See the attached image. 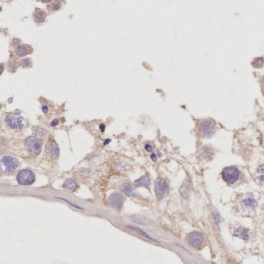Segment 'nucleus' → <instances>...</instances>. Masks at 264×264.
Instances as JSON below:
<instances>
[{
    "label": "nucleus",
    "instance_id": "7ed1b4c3",
    "mask_svg": "<svg viewBox=\"0 0 264 264\" xmlns=\"http://www.w3.org/2000/svg\"><path fill=\"white\" fill-rule=\"evenodd\" d=\"M19 166L17 159L9 156H3L1 160V171L2 173H10L16 170Z\"/></svg>",
    "mask_w": 264,
    "mask_h": 264
},
{
    "label": "nucleus",
    "instance_id": "423d86ee",
    "mask_svg": "<svg viewBox=\"0 0 264 264\" xmlns=\"http://www.w3.org/2000/svg\"><path fill=\"white\" fill-rule=\"evenodd\" d=\"M154 190L157 198L162 199L164 198L168 195L169 188L167 182L163 178H158L155 181Z\"/></svg>",
    "mask_w": 264,
    "mask_h": 264
},
{
    "label": "nucleus",
    "instance_id": "20e7f679",
    "mask_svg": "<svg viewBox=\"0 0 264 264\" xmlns=\"http://www.w3.org/2000/svg\"><path fill=\"white\" fill-rule=\"evenodd\" d=\"M25 144H26V148L30 154L37 156V155L40 154V151H41L43 142L38 138L34 137V136H30L26 139Z\"/></svg>",
    "mask_w": 264,
    "mask_h": 264
},
{
    "label": "nucleus",
    "instance_id": "dca6fc26",
    "mask_svg": "<svg viewBox=\"0 0 264 264\" xmlns=\"http://www.w3.org/2000/svg\"><path fill=\"white\" fill-rule=\"evenodd\" d=\"M121 191H123L124 193L128 195V196H135L133 188L132 187V185L129 184H122L121 186Z\"/></svg>",
    "mask_w": 264,
    "mask_h": 264
},
{
    "label": "nucleus",
    "instance_id": "a211bd4d",
    "mask_svg": "<svg viewBox=\"0 0 264 264\" xmlns=\"http://www.w3.org/2000/svg\"><path fill=\"white\" fill-rule=\"evenodd\" d=\"M202 155L203 156V158L206 159V160H209V156H210L212 158V156H213V151H212V149L211 148L208 147V146H204L202 148Z\"/></svg>",
    "mask_w": 264,
    "mask_h": 264
},
{
    "label": "nucleus",
    "instance_id": "4be33fe9",
    "mask_svg": "<svg viewBox=\"0 0 264 264\" xmlns=\"http://www.w3.org/2000/svg\"><path fill=\"white\" fill-rule=\"evenodd\" d=\"M61 7V2L60 0H56L52 4V9L54 10H58Z\"/></svg>",
    "mask_w": 264,
    "mask_h": 264
},
{
    "label": "nucleus",
    "instance_id": "393cba45",
    "mask_svg": "<svg viewBox=\"0 0 264 264\" xmlns=\"http://www.w3.org/2000/svg\"><path fill=\"white\" fill-rule=\"evenodd\" d=\"M58 119H54L52 121V122H51V125H52V126H56L57 125H58Z\"/></svg>",
    "mask_w": 264,
    "mask_h": 264
},
{
    "label": "nucleus",
    "instance_id": "b1692460",
    "mask_svg": "<svg viewBox=\"0 0 264 264\" xmlns=\"http://www.w3.org/2000/svg\"><path fill=\"white\" fill-rule=\"evenodd\" d=\"M57 198V199H60V200H62V201H65V202H67V203L70 204V205H71V206H73V207H75V208H77V209H81V208H80V207H78V206H77V205H74V204H72V203H71V202H68V200L65 199V198Z\"/></svg>",
    "mask_w": 264,
    "mask_h": 264
},
{
    "label": "nucleus",
    "instance_id": "f03ea898",
    "mask_svg": "<svg viewBox=\"0 0 264 264\" xmlns=\"http://www.w3.org/2000/svg\"><path fill=\"white\" fill-rule=\"evenodd\" d=\"M6 124L12 129H22L26 125V121L23 116L18 113L7 115L5 119Z\"/></svg>",
    "mask_w": 264,
    "mask_h": 264
},
{
    "label": "nucleus",
    "instance_id": "4468645a",
    "mask_svg": "<svg viewBox=\"0 0 264 264\" xmlns=\"http://www.w3.org/2000/svg\"><path fill=\"white\" fill-rule=\"evenodd\" d=\"M149 184H150V181H149V177L147 175L140 177L139 179L136 180L134 182V185L135 187H145L147 188H149Z\"/></svg>",
    "mask_w": 264,
    "mask_h": 264
},
{
    "label": "nucleus",
    "instance_id": "6e6552de",
    "mask_svg": "<svg viewBox=\"0 0 264 264\" xmlns=\"http://www.w3.org/2000/svg\"><path fill=\"white\" fill-rule=\"evenodd\" d=\"M188 242L191 246L195 248H199L204 242L203 235L198 232H193L188 235Z\"/></svg>",
    "mask_w": 264,
    "mask_h": 264
},
{
    "label": "nucleus",
    "instance_id": "9b49d317",
    "mask_svg": "<svg viewBox=\"0 0 264 264\" xmlns=\"http://www.w3.org/2000/svg\"><path fill=\"white\" fill-rule=\"evenodd\" d=\"M234 236L236 237H239L245 241H247L249 239V229L243 227L238 228L235 230Z\"/></svg>",
    "mask_w": 264,
    "mask_h": 264
},
{
    "label": "nucleus",
    "instance_id": "5701e85b",
    "mask_svg": "<svg viewBox=\"0 0 264 264\" xmlns=\"http://www.w3.org/2000/svg\"><path fill=\"white\" fill-rule=\"evenodd\" d=\"M21 63H22V65H23V67H29V66H30L31 61H30V60L29 59V58H27V59L23 60Z\"/></svg>",
    "mask_w": 264,
    "mask_h": 264
},
{
    "label": "nucleus",
    "instance_id": "c756f323",
    "mask_svg": "<svg viewBox=\"0 0 264 264\" xmlns=\"http://www.w3.org/2000/svg\"><path fill=\"white\" fill-rule=\"evenodd\" d=\"M110 141H111V140H110V139H106V140H105V142H104V145H106V144H108V143H109V142H110Z\"/></svg>",
    "mask_w": 264,
    "mask_h": 264
},
{
    "label": "nucleus",
    "instance_id": "2eb2a0df",
    "mask_svg": "<svg viewBox=\"0 0 264 264\" xmlns=\"http://www.w3.org/2000/svg\"><path fill=\"white\" fill-rule=\"evenodd\" d=\"M46 17H47V14H46L44 11L41 10V9H37V11H36L34 14V19L37 23H44L46 19Z\"/></svg>",
    "mask_w": 264,
    "mask_h": 264
},
{
    "label": "nucleus",
    "instance_id": "f8f14e48",
    "mask_svg": "<svg viewBox=\"0 0 264 264\" xmlns=\"http://www.w3.org/2000/svg\"><path fill=\"white\" fill-rule=\"evenodd\" d=\"M241 205L244 208H249V209H254L257 205V202L252 197H248V198H246L245 199H243L241 202Z\"/></svg>",
    "mask_w": 264,
    "mask_h": 264
},
{
    "label": "nucleus",
    "instance_id": "1a4fd4ad",
    "mask_svg": "<svg viewBox=\"0 0 264 264\" xmlns=\"http://www.w3.org/2000/svg\"><path fill=\"white\" fill-rule=\"evenodd\" d=\"M46 153L51 159L55 160L59 156V147L54 140H49L45 147Z\"/></svg>",
    "mask_w": 264,
    "mask_h": 264
},
{
    "label": "nucleus",
    "instance_id": "0eeeda50",
    "mask_svg": "<svg viewBox=\"0 0 264 264\" xmlns=\"http://www.w3.org/2000/svg\"><path fill=\"white\" fill-rule=\"evenodd\" d=\"M17 181L23 185H30L35 181V175L30 170H23L19 171L17 175Z\"/></svg>",
    "mask_w": 264,
    "mask_h": 264
},
{
    "label": "nucleus",
    "instance_id": "f257e3e1",
    "mask_svg": "<svg viewBox=\"0 0 264 264\" xmlns=\"http://www.w3.org/2000/svg\"><path fill=\"white\" fill-rule=\"evenodd\" d=\"M199 132L201 135L204 137H211L214 133L216 132L217 127L216 123L212 119H205L203 120L200 123L198 127Z\"/></svg>",
    "mask_w": 264,
    "mask_h": 264
},
{
    "label": "nucleus",
    "instance_id": "aec40b11",
    "mask_svg": "<svg viewBox=\"0 0 264 264\" xmlns=\"http://www.w3.org/2000/svg\"><path fill=\"white\" fill-rule=\"evenodd\" d=\"M257 177L259 178V181L264 182V164L261 165L257 169Z\"/></svg>",
    "mask_w": 264,
    "mask_h": 264
},
{
    "label": "nucleus",
    "instance_id": "cd10ccee",
    "mask_svg": "<svg viewBox=\"0 0 264 264\" xmlns=\"http://www.w3.org/2000/svg\"><path fill=\"white\" fill-rule=\"evenodd\" d=\"M151 159H152V160H153V161H156V154H155V153H153V154L151 155Z\"/></svg>",
    "mask_w": 264,
    "mask_h": 264
},
{
    "label": "nucleus",
    "instance_id": "6ab92c4d",
    "mask_svg": "<svg viewBox=\"0 0 264 264\" xmlns=\"http://www.w3.org/2000/svg\"><path fill=\"white\" fill-rule=\"evenodd\" d=\"M264 65V59L262 58H255L252 62V65L255 68H261Z\"/></svg>",
    "mask_w": 264,
    "mask_h": 264
},
{
    "label": "nucleus",
    "instance_id": "412c9836",
    "mask_svg": "<svg viewBox=\"0 0 264 264\" xmlns=\"http://www.w3.org/2000/svg\"><path fill=\"white\" fill-rule=\"evenodd\" d=\"M128 227L130 228V229H132L135 230V231H137L138 232H139V233H140V234L143 235V236L146 237V238L149 239L153 240V241H155V242H158L156 241V240H155L154 239H153V238H152V237H150V236H148V235L146 234V232H144L142 231V230H140V229H138V228H136V227H133V226H128Z\"/></svg>",
    "mask_w": 264,
    "mask_h": 264
},
{
    "label": "nucleus",
    "instance_id": "a878e982",
    "mask_svg": "<svg viewBox=\"0 0 264 264\" xmlns=\"http://www.w3.org/2000/svg\"><path fill=\"white\" fill-rule=\"evenodd\" d=\"M145 148H146V150H148V151H152V150H153V147L149 144H146V146H145Z\"/></svg>",
    "mask_w": 264,
    "mask_h": 264
},
{
    "label": "nucleus",
    "instance_id": "ddd939ff",
    "mask_svg": "<svg viewBox=\"0 0 264 264\" xmlns=\"http://www.w3.org/2000/svg\"><path fill=\"white\" fill-rule=\"evenodd\" d=\"M32 52V49L29 46L21 45L16 49V54L18 57H24Z\"/></svg>",
    "mask_w": 264,
    "mask_h": 264
},
{
    "label": "nucleus",
    "instance_id": "9d476101",
    "mask_svg": "<svg viewBox=\"0 0 264 264\" xmlns=\"http://www.w3.org/2000/svg\"><path fill=\"white\" fill-rule=\"evenodd\" d=\"M109 202L112 207H114L115 209H120L122 205V202H123V198L122 196L120 194L118 193H113L112 194L109 198Z\"/></svg>",
    "mask_w": 264,
    "mask_h": 264
},
{
    "label": "nucleus",
    "instance_id": "c85d7f7f",
    "mask_svg": "<svg viewBox=\"0 0 264 264\" xmlns=\"http://www.w3.org/2000/svg\"><path fill=\"white\" fill-rule=\"evenodd\" d=\"M100 129H101V130H102V132H103V131H104V129H105V125H104V124H102V125H100Z\"/></svg>",
    "mask_w": 264,
    "mask_h": 264
},
{
    "label": "nucleus",
    "instance_id": "f3484780",
    "mask_svg": "<svg viewBox=\"0 0 264 264\" xmlns=\"http://www.w3.org/2000/svg\"><path fill=\"white\" fill-rule=\"evenodd\" d=\"M64 188H66L68 191H75L77 189V188H78V185L72 180H66L65 182L64 183Z\"/></svg>",
    "mask_w": 264,
    "mask_h": 264
},
{
    "label": "nucleus",
    "instance_id": "39448f33",
    "mask_svg": "<svg viewBox=\"0 0 264 264\" xmlns=\"http://www.w3.org/2000/svg\"><path fill=\"white\" fill-rule=\"evenodd\" d=\"M222 179L228 184H234L239 177V170L236 167H228L222 171Z\"/></svg>",
    "mask_w": 264,
    "mask_h": 264
},
{
    "label": "nucleus",
    "instance_id": "bb28decb",
    "mask_svg": "<svg viewBox=\"0 0 264 264\" xmlns=\"http://www.w3.org/2000/svg\"><path fill=\"white\" fill-rule=\"evenodd\" d=\"M42 110H43V112H44V113H47V112H48V108H47V106H46V105L43 106Z\"/></svg>",
    "mask_w": 264,
    "mask_h": 264
},
{
    "label": "nucleus",
    "instance_id": "7c9ffc66",
    "mask_svg": "<svg viewBox=\"0 0 264 264\" xmlns=\"http://www.w3.org/2000/svg\"><path fill=\"white\" fill-rule=\"evenodd\" d=\"M42 1H43V2H50L51 1V0H42Z\"/></svg>",
    "mask_w": 264,
    "mask_h": 264
}]
</instances>
